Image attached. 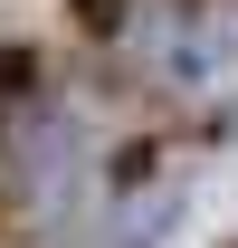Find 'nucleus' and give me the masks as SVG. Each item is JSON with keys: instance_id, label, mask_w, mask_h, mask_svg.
<instances>
[{"instance_id": "nucleus-1", "label": "nucleus", "mask_w": 238, "mask_h": 248, "mask_svg": "<svg viewBox=\"0 0 238 248\" xmlns=\"http://www.w3.org/2000/svg\"><path fill=\"white\" fill-rule=\"evenodd\" d=\"M115 38L191 115H238V0H124Z\"/></svg>"}, {"instance_id": "nucleus-2", "label": "nucleus", "mask_w": 238, "mask_h": 248, "mask_svg": "<svg viewBox=\"0 0 238 248\" xmlns=\"http://www.w3.org/2000/svg\"><path fill=\"white\" fill-rule=\"evenodd\" d=\"M76 124L67 115H29V134H19V182H29V201H48V210H67V191H76Z\"/></svg>"}, {"instance_id": "nucleus-3", "label": "nucleus", "mask_w": 238, "mask_h": 248, "mask_svg": "<svg viewBox=\"0 0 238 248\" xmlns=\"http://www.w3.org/2000/svg\"><path fill=\"white\" fill-rule=\"evenodd\" d=\"M29 86V58H19V48H0V95H19Z\"/></svg>"}]
</instances>
